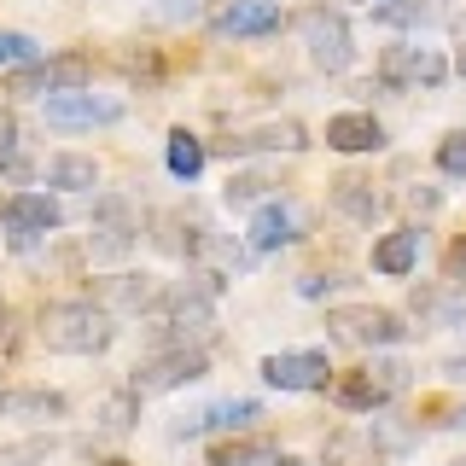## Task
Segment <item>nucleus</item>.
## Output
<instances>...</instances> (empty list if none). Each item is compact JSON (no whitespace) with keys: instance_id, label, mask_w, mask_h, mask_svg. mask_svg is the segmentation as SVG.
I'll return each mask as SVG.
<instances>
[{"instance_id":"f257e3e1","label":"nucleus","mask_w":466,"mask_h":466,"mask_svg":"<svg viewBox=\"0 0 466 466\" xmlns=\"http://www.w3.org/2000/svg\"><path fill=\"white\" fill-rule=\"evenodd\" d=\"M111 339V309H99V303H47L41 309V344L58 356H99Z\"/></svg>"},{"instance_id":"f03ea898","label":"nucleus","mask_w":466,"mask_h":466,"mask_svg":"<svg viewBox=\"0 0 466 466\" xmlns=\"http://www.w3.org/2000/svg\"><path fill=\"white\" fill-rule=\"evenodd\" d=\"M327 327L339 332L344 344H361V350H385V344H402L408 327L390 309H373V303H344V309L327 315Z\"/></svg>"},{"instance_id":"7ed1b4c3","label":"nucleus","mask_w":466,"mask_h":466,"mask_svg":"<svg viewBox=\"0 0 466 466\" xmlns=\"http://www.w3.org/2000/svg\"><path fill=\"white\" fill-rule=\"evenodd\" d=\"M94 82V58L87 53H58L47 65H29L6 76V94H70V87Z\"/></svg>"},{"instance_id":"20e7f679","label":"nucleus","mask_w":466,"mask_h":466,"mask_svg":"<svg viewBox=\"0 0 466 466\" xmlns=\"http://www.w3.org/2000/svg\"><path fill=\"white\" fill-rule=\"evenodd\" d=\"M443 76H449L443 53L420 47V41H408V47H385V58H379V82H385V87H437Z\"/></svg>"},{"instance_id":"39448f33","label":"nucleus","mask_w":466,"mask_h":466,"mask_svg":"<svg viewBox=\"0 0 466 466\" xmlns=\"http://www.w3.org/2000/svg\"><path fill=\"white\" fill-rule=\"evenodd\" d=\"M193 379H204V350H187V344H175V350H164V356L140 361V368H135V379H128V385H135L140 397H157V390L193 385Z\"/></svg>"},{"instance_id":"423d86ee","label":"nucleus","mask_w":466,"mask_h":466,"mask_svg":"<svg viewBox=\"0 0 466 466\" xmlns=\"http://www.w3.org/2000/svg\"><path fill=\"white\" fill-rule=\"evenodd\" d=\"M298 29H303V47H309V58L320 70H344L350 65V24H344V12L315 6V12L298 18Z\"/></svg>"},{"instance_id":"0eeeda50","label":"nucleus","mask_w":466,"mask_h":466,"mask_svg":"<svg viewBox=\"0 0 466 466\" xmlns=\"http://www.w3.org/2000/svg\"><path fill=\"white\" fill-rule=\"evenodd\" d=\"M58 222H65V210H58L47 193H12L6 204H0V228L12 233V245H29V239H41V233H58Z\"/></svg>"},{"instance_id":"6e6552de","label":"nucleus","mask_w":466,"mask_h":466,"mask_svg":"<svg viewBox=\"0 0 466 466\" xmlns=\"http://www.w3.org/2000/svg\"><path fill=\"white\" fill-rule=\"evenodd\" d=\"M262 379L280 390H327L332 361H327V350H280V356L262 361Z\"/></svg>"},{"instance_id":"1a4fd4ad","label":"nucleus","mask_w":466,"mask_h":466,"mask_svg":"<svg viewBox=\"0 0 466 466\" xmlns=\"http://www.w3.org/2000/svg\"><path fill=\"white\" fill-rule=\"evenodd\" d=\"M116 116H123V99H111V94H87V87L47 94V123L53 128H94V123H116Z\"/></svg>"},{"instance_id":"9d476101","label":"nucleus","mask_w":466,"mask_h":466,"mask_svg":"<svg viewBox=\"0 0 466 466\" xmlns=\"http://www.w3.org/2000/svg\"><path fill=\"white\" fill-rule=\"evenodd\" d=\"M135 216H128V204L123 198H99L94 204V233H87V251H94L99 262H111V257H123L128 245H135Z\"/></svg>"},{"instance_id":"9b49d317","label":"nucleus","mask_w":466,"mask_h":466,"mask_svg":"<svg viewBox=\"0 0 466 466\" xmlns=\"http://www.w3.org/2000/svg\"><path fill=\"white\" fill-rule=\"evenodd\" d=\"M262 414V402L251 397H228V402H210V408H193V414H181L169 426V437H198V431H239L251 426V420Z\"/></svg>"},{"instance_id":"f8f14e48","label":"nucleus","mask_w":466,"mask_h":466,"mask_svg":"<svg viewBox=\"0 0 466 466\" xmlns=\"http://www.w3.org/2000/svg\"><path fill=\"white\" fill-rule=\"evenodd\" d=\"M291 239H303V210H298V204H286V198L257 204V216H251V251H280V245H291Z\"/></svg>"},{"instance_id":"ddd939ff","label":"nucleus","mask_w":466,"mask_h":466,"mask_svg":"<svg viewBox=\"0 0 466 466\" xmlns=\"http://www.w3.org/2000/svg\"><path fill=\"white\" fill-rule=\"evenodd\" d=\"M210 29L216 35H268V29H280V6L274 0H228L210 18Z\"/></svg>"},{"instance_id":"4468645a","label":"nucleus","mask_w":466,"mask_h":466,"mask_svg":"<svg viewBox=\"0 0 466 466\" xmlns=\"http://www.w3.org/2000/svg\"><path fill=\"white\" fill-rule=\"evenodd\" d=\"M303 128L298 123H262V128H239V135L222 140L228 157H245V152H303Z\"/></svg>"},{"instance_id":"2eb2a0df","label":"nucleus","mask_w":466,"mask_h":466,"mask_svg":"<svg viewBox=\"0 0 466 466\" xmlns=\"http://www.w3.org/2000/svg\"><path fill=\"white\" fill-rule=\"evenodd\" d=\"M327 146L332 152H379V146H385V128H379V116H368V111H339L327 123Z\"/></svg>"},{"instance_id":"dca6fc26","label":"nucleus","mask_w":466,"mask_h":466,"mask_svg":"<svg viewBox=\"0 0 466 466\" xmlns=\"http://www.w3.org/2000/svg\"><path fill=\"white\" fill-rule=\"evenodd\" d=\"M414 309H420V320H431V327H461L466 320V280L414 291Z\"/></svg>"},{"instance_id":"f3484780","label":"nucleus","mask_w":466,"mask_h":466,"mask_svg":"<svg viewBox=\"0 0 466 466\" xmlns=\"http://www.w3.org/2000/svg\"><path fill=\"white\" fill-rule=\"evenodd\" d=\"M414 262H420V228H397V233H385V239L373 245V268L390 274V280L414 274Z\"/></svg>"},{"instance_id":"a211bd4d","label":"nucleus","mask_w":466,"mask_h":466,"mask_svg":"<svg viewBox=\"0 0 466 466\" xmlns=\"http://www.w3.org/2000/svg\"><path fill=\"white\" fill-rule=\"evenodd\" d=\"M0 420H65L58 390H0Z\"/></svg>"},{"instance_id":"6ab92c4d","label":"nucleus","mask_w":466,"mask_h":466,"mask_svg":"<svg viewBox=\"0 0 466 466\" xmlns=\"http://www.w3.org/2000/svg\"><path fill=\"white\" fill-rule=\"evenodd\" d=\"M332 204H339L344 216H356V222H379V216H385V198H379L373 181H361V175H339V181H332Z\"/></svg>"},{"instance_id":"aec40b11","label":"nucleus","mask_w":466,"mask_h":466,"mask_svg":"<svg viewBox=\"0 0 466 466\" xmlns=\"http://www.w3.org/2000/svg\"><path fill=\"white\" fill-rule=\"evenodd\" d=\"M111 303H116L123 315L157 309V303H164V286H157L152 274H116V280H111Z\"/></svg>"},{"instance_id":"412c9836","label":"nucleus","mask_w":466,"mask_h":466,"mask_svg":"<svg viewBox=\"0 0 466 466\" xmlns=\"http://www.w3.org/2000/svg\"><path fill=\"white\" fill-rule=\"evenodd\" d=\"M94 181H99V164H94V157H76V152L47 157V187H65V193H87Z\"/></svg>"},{"instance_id":"4be33fe9","label":"nucleus","mask_w":466,"mask_h":466,"mask_svg":"<svg viewBox=\"0 0 466 466\" xmlns=\"http://www.w3.org/2000/svg\"><path fill=\"white\" fill-rule=\"evenodd\" d=\"M204 157H210V152H204L198 135H187V128H175V135H169V175H175V181H198Z\"/></svg>"},{"instance_id":"5701e85b","label":"nucleus","mask_w":466,"mask_h":466,"mask_svg":"<svg viewBox=\"0 0 466 466\" xmlns=\"http://www.w3.org/2000/svg\"><path fill=\"white\" fill-rule=\"evenodd\" d=\"M390 390L373 379V368H361V373H350V379H339V402L344 408H379Z\"/></svg>"},{"instance_id":"b1692460","label":"nucleus","mask_w":466,"mask_h":466,"mask_svg":"<svg viewBox=\"0 0 466 466\" xmlns=\"http://www.w3.org/2000/svg\"><path fill=\"white\" fill-rule=\"evenodd\" d=\"M135 420H140V390H135V385L99 402V431H128Z\"/></svg>"},{"instance_id":"393cba45","label":"nucleus","mask_w":466,"mask_h":466,"mask_svg":"<svg viewBox=\"0 0 466 466\" xmlns=\"http://www.w3.org/2000/svg\"><path fill=\"white\" fill-rule=\"evenodd\" d=\"M373 18H379V24H390V29H408V24H431V18H437V6H426V0H379Z\"/></svg>"},{"instance_id":"a878e982","label":"nucleus","mask_w":466,"mask_h":466,"mask_svg":"<svg viewBox=\"0 0 466 466\" xmlns=\"http://www.w3.org/2000/svg\"><path fill=\"white\" fill-rule=\"evenodd\" d=\"M274 455H280V449L257 437V443H222V449L210 455V466H268Z\"/></svg>"},{"instance_id":"bb28decb","label":"nucleus","mask_w":466,"mask_h":466,"mask_svg":"<svg viewBox=\"0 0 466 466\" xmlns=\"http://www.w3.org/2000/svg\"><path fill=\"white\" fill-rule=\"evenodd\" d=\"M437 169H443V175H455V181H466V128L443 135V146H437Z\"/></svg>"},{"instance_id":"cd10ccee","label":"nucleus","mask_w":466,"mask_h":466,"mask_svg":"<svg viewBox=\"0 0 466 466\" xmlns=\"http://www.w3.org/2000/svg\"><path fill=\"white\" fill-rule=\"evenodd\" d=\"M41 47L29 35H18V29H0V65H35Z\"/></svg>"},{"instance_id":"c85d7f7f","label":"nucleus","mask_w":466,"mask_h":466,"mask_svg":"<svg viewBox=\"0 0 466 466\" xmlns=\"http://www.w3.org/2000/svg\"><path fill=\"white\" fill-rule=\"evenodd\" d=\"M268 187H274L268 175H233V181H228V204H257Z\"/></svg>"},{"instance_id":"c756f323","label":"nucleus","mask_w":466,"mask_h":466,"mask_svg":"<svg viewBox=\"0 0 466 466\" xmlns=\"http://www.w3.org/2000/svg\"><path fill=\"white\" fill-rule=\"evenodd\" d=\"M373 379L390 390V397H397V390L408 385V368H402V361H373Z\"/></svg>"},{"instance_id":"7c9ffc66","label":"nucleus","mask_w":466,"mask_h":466,"mask_svg":"<svg viewBox=\"0 0 466 466\" xmlns=\"http://www.w3.org/2000/svg\"><path fill=\"white\" fill-rule=\"evenodd\" d=\"M47 449H53V443H24V449H6V455H0V466H24V461H41Z\"/></svg>"},{"instance_id":"2f4dec72","label":"nucleus","mask_w":466,"mask_h":466,"mask_svg":"<svg viewBox=\"0 0 466 466\" xmlns=\"http://www.w3.org/2000/svg\"><path fill=\"white\" fill-rule=\"evenodd\" d=\"M332 286H339V280H327V274H309L298 291H303V298H320V291H332Z\"/></svg>"},{"instance_id":"473e14b6","label":"nucleus","mask_w":466,"mask_h":466,"mask_svg":"<svg viewBox=\"0 0 466 466\" xmlns=\"http://www.w3.org/2000/svg\"><path fill=\"white\" fill-rule=\"evenodd\" d=\"M12 339H18V332H12V309L0 303V350H12Z\"/></svg>"},{"instance_id":"72a5a7b5","label":"nucleus","mask_w":466,"mask_h":466,"mask_svg":"<svg viewBox=\"0 0 466 466\" xmlns=\"http://www.w3.org/2000/svg\"><path fill=\"white\" fill-rule=\"evenodd\" d=\"M408 204H414V210H437V193H420V187H414V193H408Z\"/></svg>"},{"instance_id":"f704fd0d","label":"nucleus","mask_w":466,"mask_h":466,"mask_svg":"<svg viewBox=\"0 0 466 466\" xmlns=\"http://www.w3.org/2000/svg\"><path fill=\"white\" fill-rule=\"evenodd\" d=\"M443 373H449V379H466V356H455V361H449Z\"/></svg>"},{"instance_id":"c9c22d12","label":"nucleus","mask_w":466,"mask_h":466,"mask_svg":"<svg viewBox=\"0 0 466 466\" xmlns=\"http://www.w3.org/2000/svg\"><path fill=\"white\" fill-rule=\"evenodd\" d=\"M455 70H461V76H466V47H461V53H455Z\"/></svg>"},{"instance_id":"e433bc0d","label":"nucleus","mask_w":466,"mask_h":466,"mask_svg":"<svg viewBox=\"0 0 466 466\" xmlns=\"http://www.w3.org/2000/svg\"><path fill=\"white\" fill-rule=\"evenodd\" d=\"M106 466H128V461H106Z\"/></svg>"},{"instance_id":"4c0bfd02","label":"nucleus","mask_w":466,"mask_h":466,"mask_svg":"<svg viewBox=\"0 0 466 466\" xmlns=\"http://www.w3.org/2000/svg\"><path fill=\"white\" fill-rule=\"evenodd\" d=\"M356 6H373V0H356Z\"/></svg>"}]
</instances>
